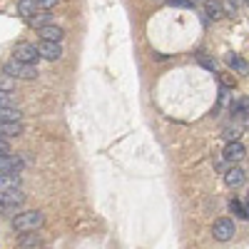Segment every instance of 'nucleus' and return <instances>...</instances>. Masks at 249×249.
Here are the masks:
<instances>
[{"mask_svg":"<svg viewBox=\"0 0 249 249\" xmlns=\"http://www.w3.org/2000/svg\"><path fill=\"white\" fill-rule=\"evenodd\" d=\"M244 207L249 210V190H247V197H244Z\"/></svg>","mask_w":249,"mask_h":249,"instance_id":"obj_26","label":"nucleus"},{"mask_svg":"<svg viewBox=\"0 0 249 249\" xmlns=\"http://www.w3.org/2000/svg\"><path fill=\"white\" fill-rule=\"evenodd\" d=\"M227 65H230L232 70H237V72H249V62L247 60H242L239 55H234V53H230V55H227Z\"/></svg>","mask_w":249,"mask_h":249,"instance_id":"obj_17","label":"nucleus"},{"mask_svg":"<svg viewBox=\"0 0 249 249\" xmlns=\"http://www.w3.org/2000/svg\"><path fill=\"white\" fill-rule=\"evenodd\" d=\"M234 234H237V230H234V222L232 219H217L212 224V237L217 242H230Z\"/></svg>","mask_w":249,"mask_h":249,"instance_id":"obj_6","label":"nucleus"},{"mask_svg":"<svg viewBox=\"0 0 249 249\" xmlns=\"http://www.w3.org/2000/svg\"><path fill=\"white\" fill-rule=\"evenodd\" d=\"M28 167V160L23 155H13V152H5L0 155V172H20Z\"/></svg>","mask_w":249,"mask_h":249,"instance_id":"obj_5","label":"nucleus"},{"mask_svg":"<svg viewBox=\"0 0 249 249\" xmlns=\"http://www.w3.org/2000/svg\"><path fill=\"white\" fill-rule=\"evenodd\" d=\"M23 187V175L20 172H0V190H13Z\"/></svg>","mask_w":249,"mask_h":249,"instance_id":"obj_16","label":"nucleus"},{"mask_svg":"<svg viewBox=\"0 0 249 249\" xmlns=\"http://www.w3.org/2000/svg\"><path fill=\"white\" fill-rule=\"evenodd\" d=\"M5 152H10V144L5 137H0V155H5Z\"/></svg>","mask_w":249,"mask_h":249,"instance_id":"obj_25","label":"nucleus"},{"mask_svg":"<svg viewBox=\"0 0 249 249\" xmlns=\"http://www.w3.org/2000/svg\"><path fill=\"white\" fill-rule=\"evenodd\" d=\"M37 53L43 60L48 62H55L62 57V43H53V40H40L37 43Z\"/></svg>","mask_w":249,"mask_h":249,"instance_id":"obj_8","label":"nucleus"},{"mask_svg":"<svg viewBox=\"0 0 249 249\" xmlns=\"http://www.w3.org/2000/svg\"><path fill=\"white\" fill-rule=\"evenodd\" d=\"M13 57L20 60V62H28V65H37V62L43 60V57H40V53H37V45H35V43H25V40L15 43Z\"/></svg>","mask_w":249,"mask_h":249,"instance_id":"obj_4","label":"nucleus"},{"mask_svg":"<svg viewBox=\"0 0 249 249\" xmlns=\"http://www.w3.org/2000/svg\"><path fill=\"white\" fill-rule=\"evenodd\" d=\"M43 224H45V217H43V212H37V210L15 212V217L10 219L13 232H18V234H23V232H37Z\"/></svg>","mask_w":249,"mask_h":249,"instance_id":"obj_1","label":"nucleus"},{"mask_svg":"<svg viewBox=\"0 0 249 249\" xmlns=\"http://www.w3.org/2000/svg\"><path fill=\"white\" fill-rule=\"evenodd\" d=\"M3 75H8L13 80H35L40 72H37V65H28V62H20V60L10 57L3 62Z\"/></svg>","mask_w":249,"mask_h":249,"instance_id":"obj_3","label":"nucleus"},{"mask_svg":"<svg viewBox=\"0 0 249 249\" xmlns=\"http://www.w3.org/2000/svg\"><path fill=\"white\" fill-rule=\"evenodd\" d=\"M230 115H232V120H242L244 115H249V97H232L230 100Z\"/></svg>","mask_w":249,"mask_h":249,"instance_id":"obj_11","label":"nucleus"},{"mask_svg":"<svg viewBox=\"0 0 249 249\" xmlns=\"http://www.w3.org/2000/svg\"><path fill=\"white\" fill-rule=\"evenodd\" d=\"M25 132L23 120H10V122H0V137H20Z\"/></svg>","mask_w":249,"mask_h":249,"instance_id":"obj_13","label":"nucleus"},{"mask_svg":"<svg viewBox=\"0 0 249 249\" xmlns=\"http://www.w3.org/2000/svg\"><path fill=\"white\" fill-rule=\"evenodd\" d=\"M247 179V172L239 167V164H230V167L224 170V184L232 187V190H237V187H242Z\"/></svg>","mask_w":249,"mask_h":249,"instance_id":"obj_9","label":"nucleus"},{"mask_svg":"<svg viewBox=\"0 0 249 249\" xmlns=\"http://www.w3.org/2000/svg\"><path fill=\"white\" fill-rule=\"evenodd\" d=\"M195 3H197V0H195Z\"/></svg>","mask_w":249,"mask_h":249,"instance_id":"obj_28","label":"nucleus"},{"mask_svg":"<svg viewBox=\"0 0 249 249\" xmlns=\"http://www.w3.org/2000/svg\"><path fill=\"white\" fill-rule=\"evenodd\" d=\"M230 212L237 217V219H249V210H247V207H244V202L242 199H230Z\"/></svg>","mask_w":249,"mask_h":249,"instance_id":"obj_18","label":"nucleus"},{"mask_svg":"<svg viewBox=\"0 0 249 249\" xmlns=\"http://www.w3.org/2000/svg\"><path fill=\"white\" fill-rule=\"evenodd\" d=\"M10 120H23V112L18 107H0V122H10Z\"/></svg>","mask_w":249,"mask_h":249,"instance_id":"obj_19","label":"nucleus"},{"mask_svg":"<svg viewBox=\"0 0 249 249\" xmlns=\"http://www.w3.org/2000/svg\"><path fill=\"white\" fill-rule=\"evenodd\" d=\"M0 90L13 92V90H15V80H13V77H8V75H5V77H0Z\"/></svg>","mask_w":249,"mask_h":249,"instance_id":"obj_23","label":"nucleus"},{"mask_svg":"<svg viewBox=\"0 0 249 249\" xmlns=\"http://www.w3.org/2000/svg\"><path fill=\"white\" fill-rule=\"evenodd\" d=\"M37 35H40V40H53V43H62L65 40V30L60 25H53V23L37 28Z\"/></svg>","mask_w":249,"mask_h":249,"instance_id":"obj_12","label":"nucleus"},{"mask_svg":"<svg viewBox=\"0 0 249 249\" xmlns=\"http://www.w3.org/2000/svg\"><path fill=\"white\" fill-rule=\"evenodd\" d=\"M172 8H195V0H167Z\"/></svg>","mask_w":249,"mask_h":249,"instance_id":"obj_24","label":"nucleus"},{"mask_svg":"<svg viewBox=\"0 0 249 249\" xmlns=\"http://www.w3.org/2000/svg\"><path fill=\"white\" fill-rule=\"evenodd\" d=\"M40 249H45V247H40Z\"/></svg>","mask_w":249,"mask_h":249,"instance_id":"obj_27","label":"nucleus"},{"mask_svg":"<svg viewBox=\"0 0 249 249\" xmlns=\"http://www.w3.org/2000/svg\"><path fill=\"white\" fill-rule=\"evenodd\" d=\"M25 192L23 187H13V190H0V212L3 214H15L23 210L25 204Z\"/></svg>","mask_w":249,"mask_h":249,"instance_id":"obj_2","label":"nucleus"},{"mask_svg":"<svg viewBox=\"0 0 249 249\" xmlns=\"http://www.w3.org/2000/svg\"><path fill=\"white\" fill-rule=\"evenodd\" d=\"M224 18V5L219 0H204V23L210 20H222Z\"/></svg>","mask_w":249,"mask_h":249,"instance_id":"obj_14","label":"nucleus"},{"mask_svg":"<svg viewBox=\"0 0 249 249\" xmlns=\"http://www.w3.org/2000/svg\"><path fill=\"white\" fill-rule=\"evenodd\" d=\"M244 155H247L244 144H242L239 140H232V142H227V147H224V152H222V160H224L227 164H239V162L244 160Z\"/></svg>","mask_w":249,"mask_h":249,"instance_id":"obj_7","label":"nucleus"},{"mask_svg":"<svg viewBox=\"0 0 249 249\" xmlns=\"http://www.w3.org/2000/svg\"><path fill=\"white\" fill-rule=\"evenodd\" d=\"M0 107H15V95L8 90H0Z\"/></svg>","mask_w":249,"mask_h":249,"instance_id":"obj_20","label":"nucleus"},{"mask_svg":"<svg viewBox=\"0 0 249 249\" xmlns=\"http://www.w3.org/2000/svg\"><path fill=\"white\" fill-rule=\"evenodd\" d=\"M239 132H242V124H237L234 130H232V127H227V130H224V137H227V142H232V140H239Z\"/></svg>","mask_w":249,"mask_h":249,"instance_id":"obj_22","label":"nucleus"},{"mask_svg":"<svg viewBox=\"0 0 249 249\" xmlns=\"http://www.w3.org/2000/svg\"><path fill=\"white\" fill-rule=\"evenodd\" d=\"M197 62H199V65H204L207 70H212V72L217 70V62H214V60H210L204 53H199V55H197Z\"/></svg>","mask_w":249,"mask_h":249,"instance_id":"obj_21","label":"nucleus"},{"mask_svg":"<svg viewBox=\"0 0 249 249\" xmlns=\"http://www.w3.org/2000/svg\"><path fill=\"white\" fill-rule=\"evenodd\" d=\"M15 244H18V249H40L43 247V237L35 234V232H23Z\"/></svg>","mask_w":249,"mask_h":249,"instance_id":"obj_15","label":"nucleus"},{"mask_svg":"<svg viewBox=\"0 0 249 249\" xmlns=\"http://www.w3.org/2000/svg\"><path fill=\"white\" fill-rule=\"evenodd\" d=\"M23 23L37 30V28H43V25H50L53 23V15H50V10H35V13H30V15L23 18Z\"/></svg>","mask_w":249,"mask_h":249,"instance_id":"obj_10","label":"nucleus"}]
</instances>
